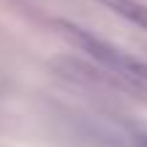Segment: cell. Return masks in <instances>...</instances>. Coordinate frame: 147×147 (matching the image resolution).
<instances>
[{
	"mask_svg": "<svg viewBox=\"0 0 147 147\" xmlns=\"http://www.w3.org/2000/svg\"><path fill=\"white\" fill-rule=\"evenodd\" d=\"M55 27L68 38L74 47H79L87 57H93L98 65H104V68L109 74H115L117 79H123V82L131 84V87L147 90V63L144 60H139V57H134V55L123 52V49L112 47L109 41L93 36L90 30L74 25L68 19H55Z\"/></svg>",
	"mask_w": 147,
	"mask_h": 147,
	"instance_id": "cell-1",
	"label": "cell"
},
{
	"mask_svg": "<svg viewBox=\"0 0 147 147\" xmlns=\"http://www.w3.org/2000/svg\"><path fill=\"white\" fill-rule=\"evenodd\" d=\"M98 3L147 33V3H142V0H98Z\"/></svg>",
	"mask_w": 147,
	"mask_h": 147,
	"instance_id": "cell-2",
	"label": "cell"
},
{
	"mask_svg": "<svg viewBox=\"0 0 147 147\" xmlns=\"http://www.w3.org/2000/svg\"><path fill=\"white\" fill-rule=\"evenodd\" d=\"M139 147H147V136H139Z\"/></svg>",
	"mask_w": 147,
	"mask_h": 147,
	"instance_id": "cell-3",
	"label": "cell"
}]
</instances>
